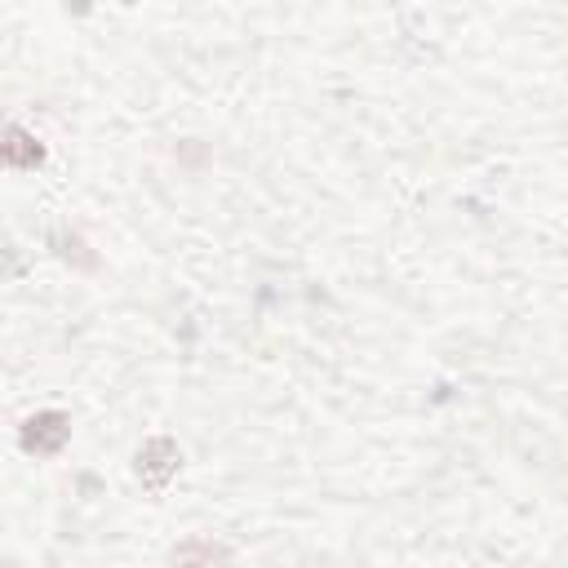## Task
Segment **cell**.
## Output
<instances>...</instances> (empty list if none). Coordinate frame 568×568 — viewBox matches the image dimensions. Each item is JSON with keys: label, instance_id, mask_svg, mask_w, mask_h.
Wrapping results in <instances>:
<instances>
[{"label": "cell", "instance_id": "3", "mask_svg": "<svg viewBox=\"0 0 568 568\" xmlns=\"http://www.w3.org/2000/svg\"><path fill=\"white\" fill-rule=\"evenodd\" d=\"M40 160H44L40 142L31 133H22L18 124H9V133H4V164L9 169H36Z\"/></svg>", "mask_w": 568, "mask_h": 568}, {"label": "cell", "instance_id": "1", "mask_svg": "<svg viewBox=\"0 0 568 568\" xmlns=\"http://www.w3.org/2000/svg\"><path fill=\"white\" fill-rule=\"evenodd\" d=\"M67 439H71V417L58 413V408L36 413V417H27V426H22V448L36 453V457H53V453H62Z\"/></svg>", "mask_w": 568, "mask_h": 568}, {"label": "cell", "instance_id": "4", "mask_svg": "<svg viewBox=\"0 0 568 568\" xmlns=\"http://www.w3.org/2000/svg\"><path fill=\"white\" fill-rule=\"evenodd\" d=\"M222 559V546H213L209 537H191L173 550V568H213Z\"/></svg>", "mask_w": 568, "mask_h": 568}, {"label": "cell", "instance_id": "2", "mask_svg": "<svg viewBox=\"0 0 568 568\" xmlns=\"http://www.w3.org/2000/svg\"><path fill=\"white\" fill-rule=\"evenodd\" d=\"M178 466H182V453H178L173 439H146L138 448V479L151 493H164V484L178 475Z\"/></svg>", "mask_w": 568, "mask_h": 568}, {"label": "cell", "instance_id": "5", "mask_svg": "<svg viewBox=\"0 0 568 568\" xmlns=\"http://www.w3.org/2000/svg\"><path fill=\"white\" fill-rule=\"evenodd\" d=\"M53 244H62L58 253H62L67 262H71V257H80V266H93V257H89V253H80V248H84V240H80L75 231H71V235H67V231H53Z\"/></svg>", "mask_w": 568, "mask_h": 568}]
</instances>
